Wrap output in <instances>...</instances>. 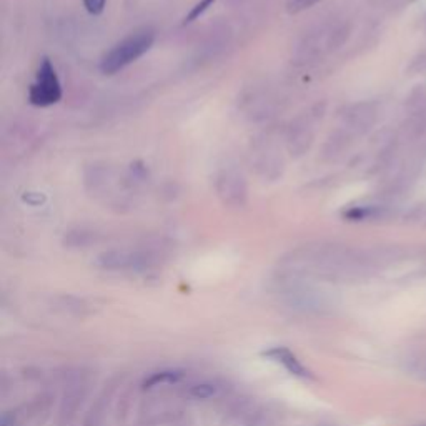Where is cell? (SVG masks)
I'll return each instance as SVG.
<instances>
[{"mask_svg": "<svg viewBox=\"0 0 426 426\" xmlns=\"http://www.w3.org/2000/svg\"><path fill=\"white\" fill-rule=\"evenodd\" d=\"M64 97L62 83H60L59 73L50 60L42 59L35 73L34 82L29 87V102L35 107H50L59 104Z\"/></svg>", "mask_w": 426, "mask_h": 426, "instance_id": "7a4b0ae2", "label": "cell"}, {"mask_svg": "<svg viewBox=\"0 0 426 426\" xmlns=\"http://www.w3.org/2000/svg\"><path fill=\"white\" fill-rule=\"evenodd\" d=\"M155 42V32L152 29H140L132 32L124 41L115 43L100 60V72L105 76H115V73L137 62L150 50Z\"/></svg>", "mask_w": 426, "mask_h": 426, "instance_id": "6da1fadb", "label": "cell"}, {"mask_svg": "<svg viewBox=\"0 0 426 426\" xmlns=\"http://www.w3.org/2000/svg\"><path fill=\"white\" fill-rule=\"evenodd\" d=\"M185 376V371L178 370V368H166V370H160L148 375L147 378L143 380L142 388L143 390H153L157 386H164V385H175L178 381L183 380Z\"/></svg>", "mask_w": 426, "mask_h": 426, "instance_id": "8992f818", "label": "cell"}, {"mask_svg": "<svg viewBox=\"0 0 426 426\" xmlns=\"http://www.w3.org/2000/svg\"><path fill=\"white\" fill-rule=\"evenodd\" d=\"M99 269L107 271H143L150 269V255L134 250H111L99 255L95 260Z\"/></svg>", "mask_w": 426, "mask_h": 426, "instance_id": "3957f363", "label": "cell"}, {"mask_svg": "<svg viewBox=\"0 0 426 426\" xmlns=\"http://www.w3.org/2000/svg\"><path fill=\"white\" fill-rule=\"evenodd\" d=\"M220 386L212 383V381H201V383H195L188 386L185 390V395L192 399H210L217 397Z\"/></svg>", "mask_w": 426, "mask_h": 426, "instance_id": "52a82bcc", "label": "cell"}, {"mask_svg": "<svg viewBox=\"0 0 426 426\" xmlns=\"http://www.w3.org/2000/svg\"><path fill=\"white\" fill-rule=\"evenodd\" d=\"M215 2H217V0H200V2L195 3V6L192 7V10L188 12L187 17H185V20H183V24H192L193 20L200 19V17L204 15L205 12L213 6Z\"/></svg>", "mask_w": 426, "mask_h": 426, "instance_id": "ba28073f", "label": "cell"}, {"mask_svg": "<svg viewBox=\"0 0 426 426\" xmlns=\"http://www.w3.org/2000/svg\"><path fill=\"white\" fill-rule=\"evenodd\" d=\"M82 2L87 12L92 15H100L105 10V6H107V0H82Z\"/></svg>", "mask_w": 426, "mask_h": 426, "instance_id": "9c48e42d", "label": "cell"}, {"mask_svg": "<svg viewBox=\"0 0 426 426\" xmlns=\"http://www.w3.org/2000/svg\"><path fill=\"white\" fill-rule=\"evenodd\" d=\"M0 426H14V416L10 413H3L2 420H0Z\"/></svg>", "mask_w": 426, "mask_h": 426, "instance_id": "8fae6325", "label": "cell"}, {"mask_svg": "<svg viewBox=\"0 0 426 426\" xmlns=\"http://www.w3.org/2000/svg\"><path fill=\"white\" fill-rule=\"evenodd\" d=\"M316 2H320V0H288V10L297 14V12L305 10V8L311 7Z\"/></svg>", "mask_w": 426, "mask_h": 426, "instance_id": "30bf717a", "label": "cell"}, {"mask_svg": "<svg viewBox=\"0 0 426 426\" xmlns=\"http://www.w3.org/2000/svg\"><path fill=\"white\" fill-rule=\"evenodd\" d=\"M217 190L222 200L228 205L240 206L247 199V185H245L243 177L236 172H232V170H227L218 177Z\"/></svg>", "mask_w": 426, "mask_h": 426, "instance_id": "5b68a950", "label": "cell"}, {"mask_svg": "<svg viewBox=\"0 0 426 426\" xmlns=\"http://www.w3.org/2000/svg\"><path fill=\"white\" fill-rule=\"evenodd\" d=\"M263 357L271 360V362L282 364V367L295 378L305 380V381H313L315 375L311 373L308 368L303 364L295 353L287 346H271V348L263 351Z\"/></svg>", "mask_w": 426, "mask_h": 426, "instance_id": "277c9868", "label": "cell"}]
</instances>
